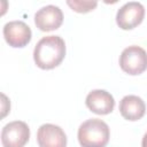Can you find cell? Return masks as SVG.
Masks as SVG:
<instances>
[{"label":"cell","instance_id":"obj_1","mask_svg":"<svg viewBox=\"0 0 147 147\" xmlns=\"http://www.w3.org/2000/svg\"><path fill=\"white\" fill-rule=\"evenodd\" d=\"M65 56V42L60 36L42 37L33 49V60L38 68L51 70L61 64Z\"/></svg>","mask_w":147,"mask_h":147},{"label":"cell","instance_id":"obj_2","mask_svg":"<svg viewBox=\"0 0 147 147\" xmlns=\"http://www.w3.org/2000/svg\"><path fill=\"white\" fill-rule=\"evenodd\" d=\"M77 137L82 147H106L109 142L110 130L102 119L90 118L80 124Z\"/></svg>","mask_w":147,"mask_h":147},{"label":"cell","instance_id":"obj_3","mask_svg":"<svg viewBox=\"0 0 147 147\" xmlns=\"http://www.w3.org/2000/svg\"><path fill=\"white\" fill-rule=\"evenodd\" d=\"M119 67L131 76L142 74L147 70V52L137 45L124 48L119 55Z\"/></svg>","mask_w":147,"mask_h":147},{"label":"cell","instance_id":"obj_4","mask_svg":"<svg viewBox=\"0 0 147 147\" xmlns=\"http://www.w3.org/2000/svg\"><path fill=\"white\" fill-rule=\"evenodd\" d=\"M30 139V129L23 121H14L1 130V144L3 147H24Z\"/></svg>","mask_w":147,"mask_h":147},{"label":"cell","instance_id":"obj_5","mask_svg":"<svg viewBox=\"0 0 147 147\" xmlns=\"http://www.w3.org/2000/svg\"><path fill=\"white\" fill-rule=\"evenodd\" d=\"M145 17V8L140 2L130 1L124 3L116 14V23L122 30L137 28Z\"/></svg>","mask_w":147,"mask_h":147},{"label":"cell","instance_id":"obj_6","mask_svg":"<svg viewBox=\"0 0 147 147\" xmlns=\"http://www.w3.org/2000/svg\"><path fill=\"white\" fill-rule=\"evenodd\" d=\"M2 32L6 42L14 48L25 47L32 38L30 26L23 21H10L6 23Z\"/></svg>","mask_w":147,"mask_h":147},{"label":"cell","instance_id":"obj_7","mask_svg":"<svg viewBox=\"0 0 147 147\" xmlns=\"http://www.w3.org/2000/svg\"><path fill=\"white\" fill-rule=\"evenodd\" d=\"M63 23V13L62 10L54 5H47L41 7L34 14V24L36 26L44 32H49L59 29Z\"/></svg>","mask_w":147,"mask_h":147},{"label":"cell","instance_id":"obj_8","mask_svg":"<svg viewBox=\"0 0 147 147\" xmlns=\"http://www.w3.org/2000/svg\"><path fill=\"white\" fill-rule=\"evenodd\" d=\"M39 147H67V136L64 131L55 124H42L37 132Z\"/></svg>","mask_w":147,"mask_h":147},{"label":"cell","instance_id":"obj_9","mask_svg":"<svg viewBox=\"0 0 147 147\" xmlns=\"http://www.w3.org/2000/svg\"><path fill=\"white\" fill-rule=\"evenodd\" d=\"M86 107L96 115H108L114 110V96L105 90L91 91L85 100Z\"/></svg>","mask_w":147,"mask_h":147},{"label":"cell","instance_id":"obj_10","mask_svg":"<svg viewBox=\"0 0 147 147\" xmlns=\"http://www.w3.org/2000/svg\"><path fill=\"white\" fill-rule=\"evenodd\" d=\"M119 113L126 121L136 122L144 117L146 113V105L138 95H125L119 101Z\"/></svg>","mask_w":147,"mask_h":147},{"label":"cell","instance_id":"obj_11","mask_svg":"<svg viewBox=\"0 0 147 147\" xmlns=\"http://www.w3.org/2000/svg\"><path fill=\"white\" fill-rule=\"evenodd\" d=\"M67 5L74 10V11H77V13H88L91 10H93L96 6H98V2L96 1H86V0H68L67 1Z\"/></svg>","mask_w":147,"mask_h":147},{"label":"cell","instance_id":"obj_12","mask_svg":"<svg viewBox=\"0 0 147 147\" xmlns=\"http://www.w3.org/2000/svg\"><path fill=\"white\" fill-rule=\"evenodd\" d=\"M141 146H142V147H147V132H146V133L144 134V137H142Z\"/></svg>","mask_w":147,"mask_h":147}]
</instances>
